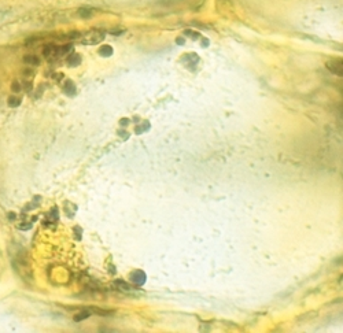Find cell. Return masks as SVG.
<instances>
[{
    "label": "cell",
    "instance_id": "obj_1",
    "mask_svg": "<svg viewBox=\"0 0 343 333\" xmlns=\"http://www.w3.org/2000/svg\"><path fill=\"white\" fill-rule=\"evenodd\" d=\"M327 67L331 71H333L335 74H339V75L342 74V65H340V62H328Z\"/></svg>",
    "mask_w": 343,
    "mask_h": 333
},
{
    "label": "cell",
    "instance_id": "obj_2",
    "mask_svg": "<svg viewBox=\"0 0 343 333\" xmlns=\"http://www.w3.org/2000/svg\"><path fill=\"white\" fill-rule=\"evenodd\" d=\"M132 280H133V282L136 285H142L143 282L146 281V276L143 274V272H136L135 274L132 276Z\"/></svg>",
    "mask_w": 343,
    "mask_h": 333
},
{
    "label": "cell",
    "instance_id": "obj_3",
    "mask_svg": "<svg viewBox=\"0 0 343 333\" xmlns=\"http://www.w3.org/2000/svg\"><path fill=\"white\" fill-rule=\"evenodd\" d=\"M23 60H25V63H28V65H33V66L40 65V59L34 55H26L25 58H23Z\"/></svg>",
    "mask_w": 343,
    "mask_h": 333
},
{
    "label": "cell",
    "instance_id": "obj_4",
    "mask_svg": "<svg viewBox=\"0 0 343 333\" xmlns=\"http://www.w3.org/2000/svg\"><path fill=\"white\" fill-rule=\"evenodd\" d=\"M102 39H103V34H100V33H95L91 39H85L84 43H87V44H95V43L100 41Z\"/></svg>",
    "mask_w": 343,
    "mask_h": 333
},
{
    "label": "cell",
    "instance_id": "obj_5",
    "mask_svg": "<svg viewBox=\"0 0 343 333\" xmlns=\"http://www.w3.org/2000/svg\"><path fill=\"white\" fill-rule=\"evenodd\" d=\"M63 89H65V92L67 95H73V93H74V91H76V88H74V85H73L71 81H67V82H66L65 87H63Z\"/></svg>",
    "mask_w": 343,
    "mask_h": 333
},
{
    "label": "cell",
    "instance_id": "obj_6",
    "mask_svg": "<svg viewBox=\"0 0 343 333\" xmlns=\"http://www.w3.org/2000/svg\"><path fill=\"white\" fill-rule=\"evenodd\" d=\"M99 54L103 56H110L111 54H113V48L109 46H103L100 49H99Z\"/></svg>",
    "mask_w": 343,
    "mask_h": 333
},
{
    "label": "cell",
    "instance_id": "obj_7",
    "mask_svg": "<svg viewBox=\"0 0 343 333\" xmlns=\"http://www.w3.org/2000/svg\"><path fill=\"white\" fill-rule=\"evenodd\" d=\"M21 104V99L19 97H15V96H11L8 97V106L10 107H16Z\"/></svg>",
    "mask_w": 343,
    "mask_h": 333
},
{
    "label": "cell",
    "instance_id": "obj_8",
    "mask_svg": "<svg viewBox=\"0 0 343 333\" xmlns=\"http://www.w3.org/2000/svg\"><path fill=\"white\" fill-rule=\"evenodd\" d=\"M80 62H81L80 55H77V54H76V55H71V58L69 59V65H70V66H77Z\"/></svg>",
    "mask_w": 343,
    "mask_h": 333
},
{
    "label": "cell",
    "instance_id": "obj_9",
    "mask_svg": "<svg viewBox=\"0 0 343 333\" xmlns=\"http://www.w3.org/2000/svg\"><path fill=\"white\" fill-rule=\"evenodd\" d=\"M55 52V47L54 46H47L46 48H44V51H43V54H44V56H49L51 54H54Z\"/></svg>",
    "mask_w": 343,
    "mask_h": 333
},
{
    "label": "cell",
    "instance_id": "obj_10",
    "mask_svg": "<svg viewBox=\"0 0 343 333\" xmlns=\"http://www.w3.org/2000/svg\"><path fill=\"white\" fill-rule=\"evenodd\" d=\"M88 315H89V313H82V314H78L77 317L74 318L76 321H81V320H84V318H88Z\"/></svg>",
    "mask_w": 343,
    "mask_h": 333
},
{
    "label": "cell",
    "instance_id": "obj_11",
    "mask_svg": "<svg viewBox=\"0 0 343 333\" xmlns=\"http://www.w3.org/2000/svg\"><path fill=\"white\" fill-rule=\"evenodd\" d=\"M13 91L14 92H19L21 91V84H19V82H16V81H15V82H13Z\"/></svg>",
    "mask_w": 343,
    "mask_h": 333
},
{
    "label": "cell",
    "instance_id": "obj_12",
    "mask_svg": "<svg viewBox=\"0 0 343 333\" xmlns=\"http://www.w3.org/2000/svg\"><path fill=\"white\" fill-rule=\"evenodd\" d=\"M70 49H71V46H66V47H62L59 52H61V54H66V52L70 51Z\"/></svg>",
    "mask_w": 343,
    "mask_h": 333
},
{
    "label": "cell",
    "instance_id": "obj_13",
    "mask_svg": "<svg viewBox=\"0 0 343 333\" xmlns=\"http://www.w3.org/2000/svg\"><path fill=\"white\" fill-rule=\"evenodd\" d=\"M30 226H32V225H30V223H23V225H21V229L26 230V229H29Z\"/></svg>",
    "mask_w": 343,
    "mask_h": 333
}]
</instances>
